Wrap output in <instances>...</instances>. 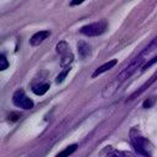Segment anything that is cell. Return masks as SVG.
Segmentation results:
<instances>
[{
  "label": "cell",
  "mask_w": 157,
  "mask_h": 157,
  "mask_svg": "<svg viewBox=\"0 0 157 157\" xmlns=\"http://www.w3.org/2000/svg\"><path fill=\"white\" fill-rule=\"evenodd\" d=\"M7 66H9V61H7L6 56H5V54H1L0 55V70L4 71V70L7 69Z\"/></svg>",
  "instance_id": "obj_15"
},
{
  "label": "cell",
  "mask_w": 157,
  "mask_h": 157,
  "mask_svg": "<svg viewBox=\"0 0 157 157\" xmlns=\"http://www.w3.org/2000/svg\"><path fill=\"white\" fill-rule=\"evenodd\" d=\"M157 49V37H155L150 43H148V45L141 52L144 55H147V54H150L151 52H153V50H156Z\"/></svg>",
  "instance_id": "obj_12"
},
{
  "label": "cell",
  "mask_w": 157,
  "mask_h": 157,
  "mask_svg": "<svg viewBox=\"0 0 157 157\" xmlns=\"http://www.w3.org/2000/svg\"><path fill=\"white\" fill-rule=\"evenodd\" d=\"M48 90H49V83H47V82H44V83H37V85H33L32 86V91L37 96H43Z\"/></svg>",
  "instance_id": "obj_10"
},
{
  "label": "cell",
  "mask_w": 157,
  "mask_h": 157,
  "mask_svg": "<svg viewBox=\"0 0 157 157\" xmlns=\"http://www.w3.org/2000/svg\"><path fill=\"white\" fill-rule=\"evenodd\" d=\"M69 71H70V67H65V69H64V70H63V71L56 76V80H55V81H56V83H61V82L64 81V78L66 77V75L69 74Z\"/></svg>",
  "instance_id": "obj_14"
},
{
  "label": "cell",
  "mask_w": 157,
  "mask_h": 157,
  "mask_svg": "<svg viewBox=\"0 0 157 157\" xmlns=\"http://www.w3.org/2000/svg\"><path fill=\"white\" fill-rule=\"evenodd\" d=\"M49 36H50V32H49V31H39V32L34 33V34L31 37L29 44H31L32 47H38V45L42 44Z\"/></svg>",
  "instance_id": "obj_6"
},
{
  "label": "cell",
  "mask_w": 157,
  "mask_h": 157,
  "mask_svg": "<svg viewBox=\"0 0 157 157\" xmlns=\"http://www.w3.org/2000/svg\"><path fill=\"white\" fill-rule=\"evenodd\" d=\"M108 27V23L105 20H101L98 22H93L90 25H86L83 27L80 28V32L87 37H96V36H101L102 33L105 32Z\"/></svg>",
  "instance_id": "obj_3"
},
{
  "label": "cell",
  "mask_w": 157,
  "mask_h": 157,
  "mask_svg": "<svg viewBox=\"0 0 157 157\" xmlns=\"http://www.w3.org/2000/svg\"><path fill=\"white\" fill-rule=\"evenodd\" d=\"M56 52L61 55V66L65 67H70V64L74 61V55L70 50L69 44L65 40H61L56 44Z\"/></svg>",
  "instance_id": "obj_4"
},
{
  "label": "cell",
  "mask_w": 157,
  "mask_h": 157,
  "mask_svg": "<svg viewBox=\"0 0 157 157\" xmlns=\"http://www.w3.org/2000/svg\"><path fill=\"white\" fill-rule=\"evenodd\" d=\"M156 61H157V55H156V56H153L152 59H150V60H148V61H147V63H146V64L142 66V69H141V70H142V71H144V70H146L147 67H150L151 65H153Z\"/></svg>",
  "instance_id": "obj_17"
},
{
  "label": "cell",
  "mask_w": 157,
  "mask_h": 157,
  "mask_svg": "<svg viewBox=\"0 0 157 157\" xmlns=\"http://www.w3.org/2000/svg\"><path fill=\"white\" fill-rule=\"evenodd\" d=\"M155 103H156V97H148V98L142 103V107H144L145 109H147V108H151Z\"/></svg>",
  "instance_id": "obj_16"
},
{
  "label": "cell",
  "mask_w": 157,
  "mask_h": 157,
  "mask_svg": "<svg viewBox=\"0 0 157 157\" xmlns=\"http://www.w3.org/2000/svg\"><path fill=\"white\" fill-rule=\"evenodd\" d=\"M21 118V114L20 113H11L10 115H9V120H11V121H16V120H18Z\"/></svg>",
  "instance_id": "obj_18"
},
{
  "label": "cell",
  "mask_w": 157,
  "mask_h": 157,
  "mask_svg": "<svg viewBox=\"0 0 157 157\" xmlns=\"http://www.w3.org/2000/svg\"><path fill=\"white\" fill-rule=\"evenodd\" d=\"M117 63H118V60H117V59H113V60H109V61L104 63L103 65H101L99 67H97V69L94 70V72L92 74V77H97L98 75H101V74H103V72H105V71L110 70L112 67H114V66L117 65Z\"/></svg>",
  "instance_id": "obj_7"
},
{
  "label": "cell",
  "mask_w": 157,
  "mask_h": 157,
  "mask_svg": "<svg viewBox=\"0 0 157 157\" xmlns=\"http://www.w3.org/2000/svg\"><path fill=\"white\" fill-rule=\"evenodd\" d=\"M130 142H131V146L134 147V150L139 155H141L144 157L152 156V152H153L152 144L146 137H144L136 128H132L130 130Z\"/></svg>",
  "instance_id": "obj_1"
},
{
  "label": "cell",
  "mask_w": 157,
  "mask_h": 157,
  "mask_svg": "<svg viewBox=\"0 0 157 157\" xmlns=\"http://www.w3.org/2000/svg\"><path fill=\"white\" fill-rule=\"evenodd\" d=\"M85 0H72L71 1V6H75V5H80V4H82Z\"/></svg>",
  "instance_id": "obj_19"
},
{
  "label": "cell",
  "mask_w": 157,
  "mask_h": 157,
  "mask_svg": "<svg viewBox=\"0 0 157 157\" xmlns=\"http://www.w3.org/2000/svg\"><path fill=\"white\" fill-rule=\"evenodd\" d=\"M12 102H13V104H15L16 107L22 108V109H31V108H33V105H34L33 101L26 96V93H25L23 90H17V91L13 93V96H12Z\"/></svg>",
  "instance_id": "obj_5"
},
{
  "label": "cell",
  "mask_w": 157,
  "mask_h": 157,
  "mask_svg": "<svg viewBox=\"0 0 157 157\" xmlns=\"http://www.w3.org/2000/svg\"><path fill=\"white\" fill-rule=\"evenodd\" d=\"M76 147H77V145H76V144L70 145V146H67L65 150H63L61 152H59V153L56 155V157H69L71 153H74V152L76 151Z\"/></svg>",
  "instance_id": "obj_11"
},
{
  "label": "cell",
  "mask_w": 157,
  "mask_h": 157,
  "mask_svg": "<svg viewBox=\"0 0 157 157\" xmlns=\"http://www.w3.org/2000/svg\"><path fill=\"white\" fill-rule=\"evenodd\" d=\"M77 52H78V55H80L82 59H85V58H87V56L91 54V47H90V44L86 43L85 40H80V42L77 43Z\"/></svg>",
  "instance_id": "obj_8"
},
{
  "label": "cell",
  "mask_w": 157,
  "mask_h": 157,
  "mask_svg": "<svg viewBox=\"0 0 157 157\" xmlns=\"http://www.w3.org/2000/svg\"><path fill=\"white\" fill-rule=\"evenodd\" d=\"M107 157H132V155L128 151H118V150H113L108 153Z\"/></svg>",
  "instance_id": "obj_13"
},
{
  "label": "cell",
  "mask_w": 157,
  "mask_h": 157,
  "mask_svg": "<svg viewBox=\"0 0 157 157\" xmlns=\"http://www.w3.org/2000/svg\"><path fill=\"white\" fill-rule=\"evenodd\" d=\"M156 78H157V72H156V74H153V75L150 77V80H148L147 82H145V83H144V85H142V86H141V87H140V88H139L136 92H134V93L130 96V99H134L136 96L141 94V93H142V92H144L146 88H148V87H150V86H151V85H152V83L156 81Z\"/></svg>",
  "instance_id": "obj_9"
},
{
  "label": "cell",
  "mask_w": 157,
  "mask_h": 157,
  "mask_svg": "<svg viewBox=\"0 0 157 157\" xmlns=\"http://www.w3.org/2000/svg\"><path fill=\"white\" fill-rule=\"evenodd\" d=\"M144 56H145V55H144L142 53H140L128 66H125L124 70L117 76V82H118V83L124 82V81H125L126 78H129L139 67H141V65H142V63H144V60H145Z\"/></svg>",
  "instance_id": "obj_2"
}]
</instances>
